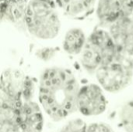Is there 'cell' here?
Masks as SVG:
<instances>
[{
	"mask_svg": "<svg viewBox=\"0 0 133 132\" xmlns=\"http://www.w3.org/2000/svg\"><path fill=\"white\" fill-rule=\"evenodd\" d=\"M118 117L125 131L133 132V99L122 107Z\"/></svg>",
	"mask_w": 133,
	"mask_h": 132,
	"instance_id": "obj_13",
	"label": "cell"
},
{
	"mask_svg": "<svg viewBox=\"0 0 133 132\" xmlns=\"http://www.w3.org/2000/svg\"><path fill=\"white\" fill-rule=\"evenodd\" d=\"M19 122L16 121H0V132H17Z\"/></svg>",
	"mask_w": 133,
	"mask_h": 132,
	"instance_id": "obj_17",
	"label": "cell"
},
{
	"mask_svg": "<svg viewBox=\"0 0 133 132\" xmlns=\"http://www.w3.org/2000/svg\"><path fill=\"white\" fill-rule=\"evenodd\" d=\"M77 110L84 116H97L107 107V100L100 85L86 84L79 87L77 100Z\"/></svg>",
	"mask_w": 133,
	"mask_h": 132,
	"instance_id": "obj_6",
	"label": "cell"
},
{
	"mask_svg": "<svg viewBox=\"0 0 133 132\" xmlns=\"http://www.w3.org/2000/svg\"><path fill=\"white\" fill-rule=\"evenodd\" d=\"M87 41L85 33L80 28L69 30L62 42L63 50L70 55H79Z\"/></svg>",
	"mask_w": 133,
	"mask_h": 132,
	"instance_id": "obj_11",
	"label": "cell"
},
{
	"mask_svg": "<svg viewBox=\"0 0 133 132\" xmlns=\"http://www.w3.org/2000/svg\"><path fill=\"white\" fill-rule=\"evenodd\" d=\"M45 1H54V0H45Z\"/></svg>",
	"mask_w": 133,
	"mask_h": 132,
	"instance_id": "obj_19",
	"label": "cell"
},
{
	"mask_svg": "<svg viewBox=\"0 0 133 132\" xmlns=\"http://www.w3.org/2000/svg\"><path fill=\"white\" fill-rule=\"evenodd\" d=\"M119 54L109 31L97 27L87 38L79 59L87 72L95 73L98 68L114 60Z\"/></svg>",
	"mask_w": 133,
	"mask_h": 132,
	"instance_id": "obj_3",
	"label": "cell"
},
{
	"mask_svg": "<svg viewBox=\"0 0 133 132\" xmlns=\"http://www.w3.org/2000/svg\"><path fill=\"white\" fill-rule=\"evenodd\" d=\"M132 19V20H133V12H132V15H131V16H130Z\"/></svg>",
	"mask_w": 133,
	"mask_h": 132,
	"instance_id": "obj_18",
	"label": "cell"
},
{
	"mask_svg": "<svg viewBox=\"0 0 133 132\" xmlns=\"http://www.w3.org/2000/svg\"><path fill=\"white\" fill-rule=\"evenodd\" d=\"M63 14L71 19H83L95 10L97 0H54Z\"/></svg>",
	"mask_w": 133,
	"mask_h": 132,
	"instance_id": "obj_9",
	"label": "cell"
},
{
	"mask_svg": "<svg viewBox=\"0 0 133 132\" xmlns=\"http://www.w3.org/2000/svg\"><path fill=\"white\" fill-rule=\"evenodd\" d=\"M43 128L44 117L42 111L27 114L19 112V124L17 132H42Z\"/></svg>",
	"mask_w": 133,
	"mask_h": 132,
	"instance_id": "obj_12",
	"label": "cell"
},
{
	"mask_svg": "<svg viewBox=\"0 0 133 132\" xmlns=\"http://www.w3.org/2000/svg\"><path fill=\"white\" fill-rule=\"evenodd\" d=\"M87 132H115L111 126L104 123H94L87 127Z\"/></svg>",
	"mask_w": 133,
	"mask_h": 132,
	"instance_id": "obj_16",
	"label": "cell"
},
{
	"mask_svg": "<svg viewBox=\"0 0 133 132\" xmlns=\"http://www.w3.org/2000/svg\"><path fill=\"white\" fill-rule=\"evenodd\" d=\"M58 49L53 47H44L36 51L35 55L41 61H48L51 60L57 54Z\"/></svg>",
	"mask_w": 133,
	"mask_h": 132,
	"instance_id": "obj_15",
	"label": "cell"
},
{
	"mask_svg": "<svg viewBox=\"0 0 133 132\" xmlns=\"http://www.w3.org/2000/svg\"><path fill=\"white\" fill-rule=\"evenodd\" d=\"M26 0H0V21L12 23L23 22Z\"/></svg>",
	"mask_w": 133,
	"mask_h": 132,
	"instance_id": "obj_10",
	"label": "cell"
},
{
	"mask_svg": "<svg viewBox=\"0 0 133 132\" xmlns=\"http://www.w3.org/2000/svg\"><path fill=\"white\" fill-rule=\"evenodd\" d=\"M24 26L37 39L46 40L55 38L60 32L61 20L54 1H28L24 14Z\"/></svg>",
	"mask_w": 133,
	"mask_h": 132,
	"instance_id": "obj_2",
	"label": "cell"
},
{
	"mask_svg": "<svg viewBox=\"0 0 133 132\" xmlns=\"http://www.w3.org/2000/svg\"><path fill=\"white\" fill-rule=\"evenodd\" d=\"M95 75L103 89L109 93L120 92L132 80L133 61L120 53L114 60L98 68Z\"/></svg>",
	"mask_w": 133,
	"mask_h": 132,
	"instance_id": "obj_5",
	"label": "cell"
},
{
	"mask_svg": "<svg viewBox=\"0 0 133 132\" xmlns=\"http://www.w3.org/2000/svg\"><path fill=\"white\" fill-rule=\"evenodd\" d=\"M108 31L118 51L133 58V20L129 16L109 26Z\"/></svg>",
	"mask_w": 133,
	"mask_h": 132,
	"instance_id": "obj_8",
	"label": "cell"
},
{
	"mask_svg": "<svg viewBox=\"0 0 133 132\" xmlns=\"http://www.w3.org/2000/svg\"><path fill=\"white\" fill-rule=\"evenodd\" d=\"M35 81L20 69L8 68L0 75V107L19 109L24 102L32 100Z\"/></svg>",
	"mask_w": 133,
	"mask_h": 132,
	"instance_id": "obj_4",
	"label": "cell"
},
{
	"mask_svg": "<svg viewBox=\"0 0 133 132\" xmlns=\"http://www.w3.org/2000/svg\"><path fill=\"white\" fill-rule=\"evenodd\" d=\"M87 124L81 119L69 121L61 129L60 132H87Z\"/></svg>",
	"mask_w": 133,
	"mask_h": 132,
	"instance_id": "obj_14",
	"label": "cell"
},
{
	"mask_svg": "<svg viewBox=\"0 0 133 132\" xmlns=\"http://www.w3.org/2000/svg\"><path fill=\"white\" fill-rule=\"evenodd\" d=\"M79 84L68 68H48L41 75L38 100L46 114L58 122L77 111L76 100Z\"/></svg>",
	"mask_w": 133,
	"mask_h": 132,
	"instance_id": "obj_1",
	"label": "cell"
},
{
	"mask_svg": "<svg viewBox=\"0 0 133 132\" xmlns=\"http://www.w3.org/2000/svg\"><path fill=\"white\" fill-rule=\"evenodd\" d=\"M133 12V0H97V16L102 25L111 24L131 16Z\"/></svg>",
	"mask_w": 133,
	"mask_h": 132,
	"instance_id": "obj_7",
	"label": "cell"
}]
</instances>
